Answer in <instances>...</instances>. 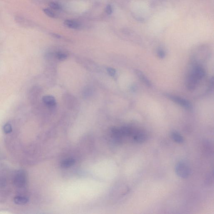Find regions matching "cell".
Wrapping results in <instances>:
<instances>
[{
	"label": "cell",
	"instance_id": "obj_1",
	"mask_svg": "<svg viewBox=\"0 0 214 214\" xmlns=\"http://www.w3.org/2000/svg\"><path fill=\"white\" fill-rule=\"evenodd\" d=\"M176 173L181 178H186L189 177L190 170L188 166L185 163L179 162L175 166Z\"/></svg>",
	"mask_w": 214,
	"mask_h": 214
},
{
	"label": "cell",
	"instance_id": "obj_2",
	"mask_svg": "<svg viewBox=\"0 0 214 214\" xmlns=\"http://www.w3.org/2000/svg\"><path fill=\"white\" fill-rule=\"evenodd\" d=\"M26 175L23 170H19L15 173L13 177V184L16 187L23 188L26 185Z\"/></svg>",
	"mask_w": 214,
	"mask_h": 214
},
{
	"label": "cell",
	"instance_id": "obj_3",
	"mask_svg": "<svg viewBox=\"0 0 214 214\" xmlns=\"http://www.w3.org/2000/svg\"><path fill=\"white\" fill-rule=\"evenodd\" d=\"M165 96L176 103L186 109H191L192 108V105L190 102L185 99L168 94H166Z\"/></svg>",
	"mask_w": 214,
	"mask_h": 214
},
{
	"label": "cell",
	"instance_id": "obj_4",
	"mask_svg": "<svg viewBox=\"0 0 214 214\" xmlns=\"http://www.w3.org/2000/svg\"><path fill=\"white\" fill-rule=\"evenodd\" d=\"M199 81L191 73L186 80V87L189 91H194L197 87Z\"/></svg>",
	"mask_w": 214,
	"mask_h": 214
},
{
	"label": "cell",
	"instance_id": "obj_5",
	"mask_svg": "<svg viewBox=\"0 0 214 214\" xmlns=\"http://www.w3.org/2000/svg\"><path fill=\"white\" fill-rule=\"evenodd\" d=\"M191 73L199 81H200L205 76V72L203 67L200 66H196L194 67Z\"/></svg>",
	"mask_w": 214,
	"mask_h": 214
},
{
	"label": "cell",
	"instance_id": "obj_6",
	"mask_svg": "<svg viewBox=\"0 0 214 214\" xmlns=\"http://www.w3.org/2000/svg\"><path fill=\"white\" fill-rule=\"evenodd\" d=\"M134 141L138 143H142L147 139V136L144 133L138 131L134 133L133 135Z\"/></svg>",
	"mask_w": 214,
	"mask_h": 214
},
{
	"label": "cell",
	"instance_id": "obj_7",
	"mask_svg": "<svg viewBox=\"0 0 214 214\" xmlns=\"http://www.w3.org/2000/svg\"><path fill=\"white\" fill-rule=\"evenodd\" d=\"M42 100L44 103L48 107H53L56 105V102L55 98L51 95L44 96Z\"/></svg>",
	"mask_w": 214,
	"mask_h": 214
},
{
	"label": "cell",
	"instance_id": "obj_8",
	"mask_svg": "<svg viewBox=\"0 0 214 214\" xmlns=\"http://www.w3.org/2000/svg\"><path fill=\"white\" fill-rule=\"evenodd\" d=\"M136 74L137 76H138V78L143 82L146 85H147L148 87H151L152 85L151 82L148 80V78L146 77V76L142 72L138 70H136Z\"/></svg>",
	"mask_w": 214,
	"mask_h": 214
},
{
	"label": "cell",
	"instance_id": "obj_9",
	"mask_svg": "<svg viewBox=\"0 0 214 214\" xmlns=\"http://www.w3.org/2000/svg\"><path fill=\"white\" fill-rule=\"evenodd\" d=\"M15 204L19 205H24L28 203L29 199L26 197L17 195L14 197L13 199Z\"/></svg>",
	"mask_w": 214,
	"mask_h": 214
},
{
	"label": "cell",
	"instance_id": "obj_10",
	"mask_svg": "<svg viewBox=\"0 0 214 214\" xmlns=\"http://www.w3.org/2000/svg\"><path fill=\"white\" fill-rule=\"evenodd\" d=\"M121 134L123 136H129L133 135L134 132L131 127L124 126L120 128Z\"/></svg>",
	"mask_w": 214,
	"mask_h": 214
},
{
	"label": "cell",
	"instance_id": "obj_11",
	"mask_svg": "<svg viewBox=\"0 0 214 214\" xmlns=\"http://www.w3.org/2000/svg\"><path fill=\"white\" fill-rule=\"evenodd\" d=\"M171 137L173 141L178 144H182L184 142V138L182 136L176 131H173L171 133Z\"/></svg>",
	"mask_w": 214,
	"mask_h": 214
},
{
	"label": "cell",
	"instance_id": "obj_12",
	"mask_svg": "<svg viewBox=\"0 0 214 214\" xmlns=\"http://www.w3.org/2000/svg\"><path fill=\"white\" fill-rule=\"evenodd\" d=\"M75 162V160L73 158H67L62 161L61 163V166L64 168H69L74 165Z\"/></svg>",
	"mask_w": 214,
	"mask_h": 214
},
{
	"label": "cell",
	"instance_id": "obj_13",
	"mask_svg": "<svg viewBox=\"0 0 214 214\" xmlns=\"http://www.w3.org/2000/svg\"><path fill=\"white\" fill-rule=\"evenodd\" d=\"M64 23L66 26L72 29H79L80 27V24L78 22L70 20H66L64 21Z\"/></svg>",
	"mask_w": 214,
	"mask_h": 214
},
{
	"label": "cell",
	"instance_id": "obj_14",
	"mask_svg": "<svg viewBox=\"0 0 214 214\" xmlns=\"http://www.w3.org/2000/svg\"><path fill=\"white\" fill-rule=\"evenodd\" d=\"M3 131L5 134L10 133L12 131V127L10 123H7L4 125L3 127Z\"/></svg>",
	"mask_w": 214,
	"mask_h": 214
},
{
	"label": "cell",
	"instance_id": "obj_15",
	"mask_svg": "<svg viewBox=\"0 0 214 214\" xmlns=\"http://www.w3.org/2000/svg\"><path fill=\"white\" fill-rule=\"evenodd\" d=\"M50 7L54 10H60L61 9L60 5L55 2H50L49 4Z\"/></svg>",
	"mask_w": 214,
	"mask_h": 214
},
{
	"label": "cell",
	"instance_id": "obj_16",
	"mask_svg": "<svg viewBox=\"0 0 214 214\" xmlns=\"http://www.w3.org/2000/svg\"><path fill=\"white\" fill-rule=\"evenodd\" d=\"M43 11L45 14H46L47 16H49V17L53 18L55 16L54 13L52 11L50 10V9H44Z\"/></svg>",
	"mask_w": 214,
	"mask_h": 214
},
{
	"label": "cell",
	"instance_id": "obj_17",
	"mask_svg": "<svg viewBox=\"0 0 214 214\" xmlns=\"http://www.w3.org/2000/svg\"><path fill=\"white\" fill-rule=\"evenodd\" d=\"M56 57H57V59H59V60H63L66 59V57H67V55L63 53L59 52L56 54Z\"/></svg>",
	"mask_w": 214,
	"mask_h": 214
},
{
	"label": "cell",
	"instance_id": "obj_18",
	"mask_svg": "<svg viewBox=\"0 0 214 214\" xmlns=\"http://www.w3.org/2000/svg\"><path fill=\"white\" fill-rule=\"evenodd\" d=\"M157 54L160 59H163L165 56V52L162 49H159L157 51Z\"/></svg>",
	"mask_w": 214,
	"mask_h": 214
},
{
	"label": "cell",
	"instance_id": "obj_19",
	"mask_svg": "<svg viewBox=\"0 0 214 214\" xmlns=\"http://www.w3.org/2000/svg\"><path fill=\"white\" fill-rule=\"evenodd\" d=\"M107 72L111 76H114L116 73L115 70L111 67H109L107 68Z\"/></svg>",
	"mask_w": 214,
	"mask_h": 214
},
{
	"label": "cell",
	"instance_id": "obj_20",
	"mask_svg": "<svg viewBox=\"0 0 214 214\" xmlns=\"http://www.w3.org/2000/svg\"><path fill=\"white\" fill-rule=\"evenodd\" d=\"M207 182L208 184H212V182L213 181V174L211 173L209 174L207 176Z\"/></svg>",
	"mask_w": 214,
	"mask_h": 214
},
{
	"label": "cell",
	"instance_id": "obj_21",
	"mask_svg": "<svg viewBox=\"0 0 214 214\" xmlns=\"http://www.w3.org/2000/svg\"><path fill=\"white\" fill-rule=\"evenodd\" d=\"M105 11H106V12L107 13V14L110 15V14H111L113 12L112 7L111 5H110V4L107 5L106 7Z\"/></svg>",
	"mask_w": 214,
	"mask_h": 214
},
{
	"label": "cell",
	"instance_id": "obj_22",
	"mask_svg": "<svg viewBox=\"0 0 214 214\" xmlns=\"http://www.w3.org/2000/svg\"><path fill=\"white\" fill-rule=\"evenodd\" d=\"M53 36H54V37H56V38H59L60 37V36H59V35H57V34H54L53 35Z\"/></svg>",
	"mask_w": 214,
	"mask_h": 214
}]
</instances>
